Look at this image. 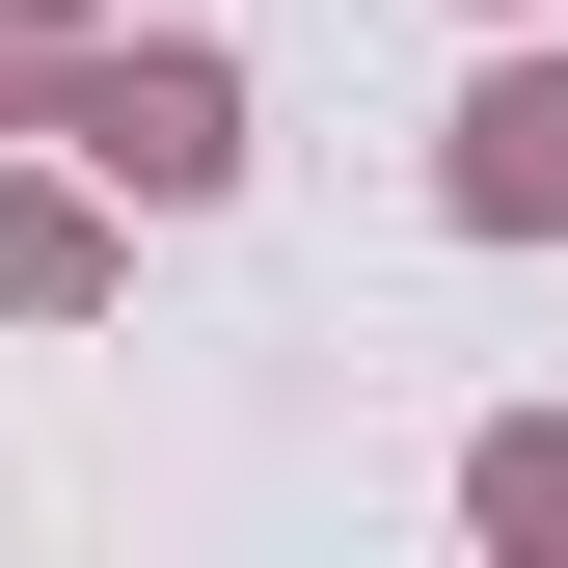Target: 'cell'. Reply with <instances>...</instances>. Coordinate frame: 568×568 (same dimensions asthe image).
I'll return each mask as SVG.
<instances>
[{
    "label": "cell",
    "instance_id": "cell-1",
    "mask_svg": "<svg viewBox=\"0 0 568 568\" xmlns=\"http://www.w3.org/2000/svg\"><path fill=\"white\" fill-rule=\"evenodd\" d=\"M54 135H82V163L135 190V217H217V190H244V54H190V28L135 54V28H109L82 82H54Z\"/></svg>",
    "mask_w": 568,
    "mask_h": 568
},
{
    "label": "cell",
    "instance_id": "cell-2",
    "mask_svg": "<svg viewBox=\"0 0 568 568\" xmlns=\"http://www.w3.org/2000/svg\"><path fill=\"white\" fill-rule=\"evenodd\" d=\"M434 217H460V244H568V54H541V28L434 109Z\"/></svg>",
    "mask_w": 568,
    "mask_h": 568
},
{
    "label": "cell",
    "instance_id": "cell-3",
    "mask_svg": "<svg viewBox=\"0 0 568 568\" xmlns=\"http://www.w3.org/2000/svg\"><path fill=\"white\" fill-rule=\"evenodd\" d=\"M109 163H82V135H54V163H0V325H109Z\"/></svg>",
    "mask_w": 568,
    "mask_h": 568
},
{
    "label": "cell",
    "instance_id": "cell-4",
    "mask_svg": "<svg viewBox=\"0 0 568 568\" xmlns=\"http://www.w3.org/2000/svg\"><path fill=\"white\" fill-rule=\"evenodd\" d=\"M460 515L515 541V568H568V406H515V434H460Z\"/></svg>",
    "mask_w": 568,
    "mask_h": 568
},
{
    "label": "cell",
    "instance_id": "cell-5",
    "mask_svg": "<svg viewBox=\"0 0 568 568\" xmlns=\"http://www.w3.org/2000/svg\"><path fill=\"white\" fill-rule=\"evenodd\" d=\"M82 54H109L82 0H0V109H28V135H54V82H82Z\"/></svg>",
    "mask_w": 568,
    "mask_h": 568
},
{
    "label": "cell",
    "instance_id": "cell-6",
    "mask_svg": "<svg viewBox=\"0 0 568 568\" xmlns=\"http://www.w3.org/2000/svg\"><path fill=\"white\" fill-rule=\"evenodd\" d=\"M487 28H541V0H487Z\"/></svg>",
    "mask_w": 568,
    "mask_h": 568
}]
</instances>
